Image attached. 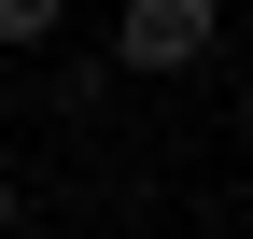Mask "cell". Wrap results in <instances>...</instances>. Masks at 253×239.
I'll use <instances>...</instances> for the list:
<instances>
[{
	"label": "cell",
	"instance_id": "6da1fadb",
	"mask_svg": "<svg viewBox=\"0 0 253 239\" xmlns=\"http://www.w3.org/2000/svg\"><path fill=\"white\" fill-rule=\"evenodd\" d=\"M225 42V0H126L113 14V84H169Z\"/></svg>",
	"mask_w": 253,
	"mask_h": 239
},
{
	"label": "cell",
	"instance_id": "3957f363",
	"mask_svg": "<svg viewBox=\"0 0 253 239\" xmlns=\"http://www.w3.org/2000/svg\"><path fill=\"white\" fill-rule=\"evenodd\" d=\"M42 99H56V113H71V127H84V113L113 99V71H84V56H56V84H42Z\"/></svg>",
	"mask_w": 253,
	"mask_h": 239
},
{
	"label": "cell",
	"instance_id": "277c9868",
	"mask_svg": "<svg viewBox=\"0 0 253 239\" xmlns=\"http://www.w3.org/2000/svg\"><path fill=\"white\" fill-rule=\"evenodd\" d=\"M0 239H14V169H0Z\"/></svg>",
	"mask_w": 253,
	"mask_h": 239
},
{
	"label": "cell",
	"instance_id": "7a4b0ae2",
	"mask_svg": "<svg viewBox=\"0 0 253 239\" xmlns=\"http://www.w3.org/2000/svg\"><path fill=\"white\" fill-rule=\"evenodd\" d=\"M56 28H71V0H0V42H14V56H42Z\"/></svg>",
	"mask_w": 253,
	"mask_h": 239
}]
</instances>
